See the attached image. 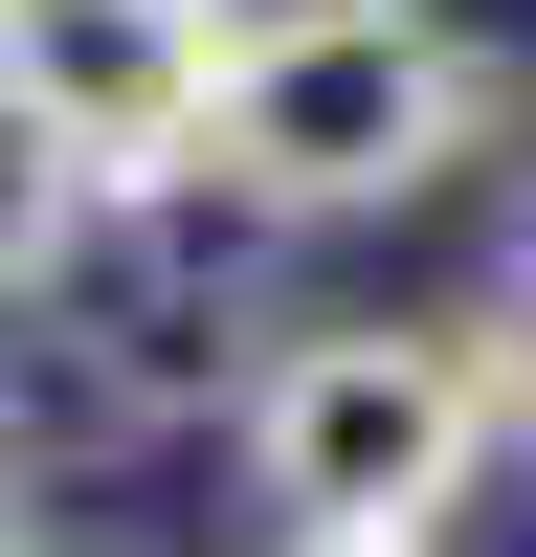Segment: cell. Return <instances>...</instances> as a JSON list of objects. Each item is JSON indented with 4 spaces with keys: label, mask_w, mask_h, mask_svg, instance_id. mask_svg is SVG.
<instances>
[{
    "label": "cell",
    "mask_w": 536,
    "mask_h": 557,
    "mask_svg": "<svg viewBox=\"0 0 536 557\" xmlns=\"http://www.w3.org/2000/svg\"><path fill=\"white\" fill-rule=\"evenodd\" d=\"M470 134H491V45L447 23V0H291V23L223 45L202 178L246 223H380V201H425Z\"/></svg>",
    "instance_id": "6da1fadb"
},
{
    "label": "cell",
    "mask_w": 536,
    "mask_h": 557,
    "mask_svg": "<svg viewBox=\"0 0 536 557\" xmlns=\"http://www.w3.org/2000/svg\"><path fill=\"white\" fill-rule=\"evenodd\" d=\"M68 223H89V178H45L23 134H0V335L45 312V268H68Z\"/></svg>",
    "instance_id": "8992f818"
},
{
    "label": "cell",
    "mask_w": 536,
    "mask_h": 557,
    "mask_svg": "<svg viewBox=\"0 0 536 557\" xmlns=\"http://www.w3.org/2000/svg\"><path fill=\"white\" fill-rule=\"evenodd\" d=\"M23 357H45V401L89 446H157V424H223L246 401V312L179 246V201H89L68 268H45V312H23Z\"/></svg>",
    "instance_id": "277c9868"
},
{
    "label": "cell",
    "mask_w": 536,
    "mask_h": 557,
    "mask_svg": "<svg viewBox=\"0 0 536 557\" xmlns=\"http://www.w3.org/2000/svg\"><path fill=\"white\" fill-rule=\"evenodd\" d=\"M268 557H447V535H268Z\"/></svg>",
    "instance_id": "ba28073f"
},
{
    "label": "cell",
    "mask_w": 536,
    "mask_h": 557,
    "mask_svg": "<svg viewBox=\"0 0 536 557\" xmlns=\"http://www.w3.org/2000/svg\"><path fill=\"white\" fill-rule=\"evenodd\" d=\"M223 0H0V134L89 201H179L223 112Z\"/></svg>",
    "instance_id": "3957f363"
},
{
    "label": "cell",
    "mask_w": 536,
    "mask_h": 557,
    "mask_svg": "<svg viewBox=\"0 0 536 557\" xmlns=\"http://www.w3.org/2000/svg\"><path fill=\"white\" fill-rule=\"evenodd\" d=\"M0 557H45V513H23V424H0Z\"/></svg>",
    "instance_id": "52a82bcc"
},
{
    "label": "cell",
    "mask_w": 536,
    "mask_h": 557,
    "mask_svg": "<svg viewBox=\"0 0 536 557\" xmlns=\"http://www.w3.org/2000/svg\"><path fill=\"white\" fill-rule=\"evenodd\" d=\"M425 335H447V380L491 401V446H536V268H491V290H470V312H425Z\"/></svg>",
    "instance_id": "5b68a950"
},
{
    "label": "cell",
    "mask_w": 536,
    "mask_h": 557,
    "mask_svg": "<svg viewBox=\"0 0 536 557\" xmlns=\"http://www.w3.org/2000/svg\"><path fill=\"white\" fill-rule=\"evenodd\" d=\"M223 469H246L268 535H447L491 469V401L447 380L425 312H291L223 401Z\"/></svg>",
    "instance_id": "7a4b0ae2"
},
{
    "label": "cell",
    "mask_w": 536,
    "mask_h": 557,
    "mask_svg": "<svg viewBox=\"0 0 536 557\" xmlns=\"http://www.w3.org/2000/svg\"><path fill=\"white\" fill-rule=\"evenodd\" d=\"M514 268H536V201H514Z\"/></svg>",
    "instance_id": "9c48e42d"
}]
</instances>
